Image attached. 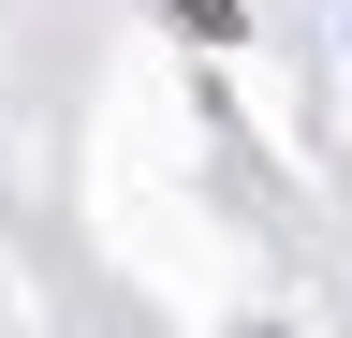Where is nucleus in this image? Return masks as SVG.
Masks as SVG:
<instances>
[{
	"label": "nucleus",
	"instance_id": "obj_1",
	"mask_svg": "<svg viewBox=\"0 0 352 338\" xmlns=\"http://www.w3.org/2000/svg\"><path fill=\"white\" fill-rule=\"evenodd\" d=\"M162 15L191 30V45H250V15H235V0H162Z\"/></svg>",
	"mask_w": 352,
	"mask_h": 338
}]
</instances>
